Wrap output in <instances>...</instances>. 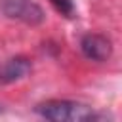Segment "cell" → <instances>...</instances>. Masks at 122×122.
I'll use <instances>...</instances> for the list:
<instances>
[{
	"label": "cell",
	"mask_w": 122,
	"mask_h": 122,
	"mask_svg": "<svg viewBox=\"0 0 122 122\" xmlns=\"http://www.w3.org/2000/svg\"><path fill=\"white\" fill-rule=\"evenodd\" d=\"M80 50H82L84 57H88L90 61L103 63V61H107L111 57L112 44H111V40L107 36H103L99 32H88L80 40Z\"/></svg>",
	"instance_id": "3"
},
{
	"label": "cell",
	"mask_w": 122,
	"mask_h": 122,
	"mask_svg": "<svg viewBox=\"0 0 122 122\" xmlns=\"http://www.w3.org/2000/svg\"><path fill=\"white\" fill-rule=\"evenodd\" d=\"M30 72V61L23 55L10 57L0 63V84H13Z\"/></svg>",
	"instance_id": "4"
},
{
	"label": "cell",
	"mask_w": 122,
	"mask_h": 122,
	"mask_svg": "<svg viewBox=\"0 0 122 122\" xmlns=\"http://www.w3.org/2000/svg\"><path fill=\"white\" fill-rule=\"evenodd\" d=\"M51 6L65 17H72L74 15V2L72 0H50Z\"/></svg>",
	"instance_id": "5"
},
{
	"label": "cell",
	"mask_w": 122,
	"mask_h": 122,
	"mask_svg": "<svg viewBox=\"0 0 122 122\" xmlns=\"http://www.w3.org/2000/svg\"><path fill=\"white\" fill-rule=\"evenodd\" d=\"M0 111H2V105H0Z\"/></svg>",
	"instance_id": "6"
},
{
	"label": "cell",
	"mask_w": 122,
	"mask_h": 122,
	"mask_svg": "<svg viewBox=\"0 0 122 122\" xmlns=\"http://www.w3.org/2000/svg\"><path fill=\"white\" fill-rule=\"evenodd\" d=\"M34 112L51 122H88L95 120L97 114L92 107L71 101V99H48L34 107Z\"/></svg>",
	"instance_id": "1"
},
{
	"label": "cell",
	"mask_w": 122,
	"mask_h": 122,
	"mask_svg": "<svg viewBox=\"0 0 122 122\" xmlns=\"http://www.w3.org/2000/svg\"><path fill=\"white\" fill-rule=\"evenodd\" d=\"M0 13L8 19L21 21V23L30 25V27L42 25L46 19L44 10L32 0H2L0 2Z\"/></svg>",
	"instance_id": "2"
}]
</instances>
